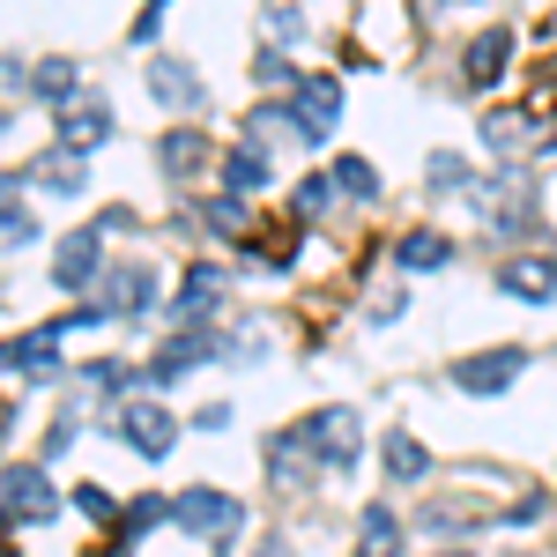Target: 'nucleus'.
Wrapping results in <instances>:
<instances>
[{
    "mask_svg": "<svg viewBox=\"0 0 557 557\" xmlns=\"http://www.w3.org/2000/svg\"><path fill=\"white\" fill-rule=\"evenodd\" d=\"M253 83H260V89H275V97H290V89H298V67H290V52H283V45H260Z\"/></svg>",
    "mask_w": 557,
    "mask_h": 557,
    "instance_id": "nucleus-29",
    "label": "nucleus"
},
{
    "mask_svg": "<svg viewBox=\"0 0 557 557\" xmlns=\"http://www.w3.org/2000/svg\"><path fill=\"white\" fill-rule=\"evenodd\" d=\"M357 557H380V550H357Z\"/></svg>",
    "mask_w": 557,
    "mask_h": 557,
    "instance_id": "nucleus-42",
    "label": "nucleus"
},
{
    "mask_svg": "<svg viewBox=\"0 0 557 557\" xmlns=\"http://www.w3.org/2000/svg\"><path fill=\"white\" fill-rule=\"evenodd\" d=\"M104 283V223H83L52 253V290H97Z\"/></svg>",
    "mask_w": 557,
    "mask_h": 557,
    "instance_id": "nucleus-5",
    "label": "nucleus"
},
{
    "mask_svg": "<svg viewBox=\"0 0 557 557\" xmlns=\"http://www.w3.org/2000/svg\"><path fill=\"white\" fill-rule=\"evenodd\" d=\"M172 528H186L194 543H231L238 528H246V506L231 498V491H215V483H194V491H178L172 498Z\"/></svg>",
    "mask_w": 557,
    "mask_h": 557,
    "instance_id": "nucleus-1",
    "label": "nucleus"
},
{
    "mask_svg": "<svg viewBox=\"0 0 557 557\" xmlns=\"http://www.w3.org/2000/svg\"><path fill=\"white\" fill-rule=\"evenodd\" d=\"M223 298V268L215 260H194V275H186V290H178L172 305V327H201V312Z\"/></svg>",
    "mask_w": 557,
    "mask_h": 557,
    "instance_id": "nucleus-20",
    "label": "nucleus"
},
{
    "mask_svg": "<svg viewBox=\"0 0 557 557\" xmlns=\"http://www.w3.org/2000/svg\"><path fill=\"white\" fill-rule=\"evenodd\" d=\"M253 557H298V550H290V543H283V535H268V543H260Z\"/></svg>",
    "mask_w": 557,
    "mask_h": 557,
    "instance_id": "nucleus-39",
    "label": "nucleus"
},
{
    "mask_svg": "<svg viewBox=\"0 0 557 557\" xmlns=\"http://www.w3.org/2000/svg\"><path fill=\"white\" fill-rule=\"evenodd\" d=\"M357 535H364V550L401 557V520L386 513V506H364V513H357Z\"/></svg>",
    "mask_w": 557,
    "mask_h": 557,
    "instance_id": "nucleus-28",
    "label": "nucleus"
},
{
    "mask_svg": "<svg viewBox=\"0 0 557 557\" xmlns=\"http://www.w3.org/2000/svg\"><path fill=\"white\" fill-rule=\"evenodd\" d=\"M112 431H120V446H127V454H141V461H164V454L178 446L172 409H157V401H127V409L112 417Z\"/></svg>",
    "mask_w": 557,
    "mask_h": 557,
    "instance_id": "nucleus-7",
    "label": "nucleus"
},
{
    "mask_svg": "<svg viewBox=\"0 0 557 557\" xmlns=\"http://www.w3.org/2000/svg\"><path fill=\"white\" fill-rule=\"evenodd\" d=\"M290 112H298V141L320 149V141L335 134V120H343V83H335V75H305V83L290 89Z\"/></svg>",
    "mask_w": 557,
    "mask_h": 557,
    "instance_id": "nucleus-6",
    "label": "nucleus"
},
{
    "mask_svg": "<svg viewBox=\"0 0 557 557\" xmlns=\"http://www.w3.org/2000/svg\"><path fill=\"white\" fill-rule=\"evenodd\" d=\"M89 298L104 305L112 320H149L157 312V268L149 260H120V268H104V283Z\"/></svg>",
    "mask_w": 557,
    "mask_h": 557,
    "instance_id": "nucleus-4",
    "label": "nucleus"
},
{
    "mask_svg": "<svg viewBox=\"0 0 557 557\" xmlns=\"http://www.w3.org/2000/svg\"><path fill=\"white\" fill-rule=\"evenodd\" d=\"M335 201H343V186H335V172H312L298 186V223H320V215L335 209Z\"/></svg>",
    "mask_w": 557,
    "mask_h": 557,
    "instance_id": "nucleus-30",
    "label": "nucleus"
},
{
    "mask_svg": "<svg viewBox=\"0 0 557 557\" xmlns=\"http://www.w3.org/2000/svg\"><path fill=\"white\" fill-rule=\"evenodd\" d=\"M528 372V349L520 343H498V349H475V357H454L446 364V380L461 386V394H475V401H491V394H506V386Z\"/></svg>",
    "mask_w": 557,
    "mask_h": 557,
    "instance_id": "nucleus-3",
    "label": "nucleus"
},
{
    "mask_svg": "<svg viewBox=\"0 0 557 557\" xmlns=\"http://www.w3.org/2000/svg\"><path fill=\"white\" fill-rule=\"evenodd\" d=\"M446 260H454V238H446V231H431V223H417V231H401V238H394V268H401V275H438Z\"/></svg>",
    "mask_w": 557,
    "mask_h": 557,
    "instance_id": "nucleus-18",
    "label": "nucleus"
},
{
    "mask_svg": "<svg viewBox=\"0 0 557 557\" xmlns=\"http://www.w3.org/2000/svg\"><path fill=\"white\" fill-rule=\"evenodd\" d=\"M75 380H83L89 394H120V386H127V364H120V357H89Z\"/></svg>",
    "mask_w": 557,
    "mask_h": 557,
    "instance_id": "nucleus-34",
    "label": "nucleus"
},
{
    "mask_svg": "<svg viewBox=\"0 0 557 557\" xmlns=\"http://www.w3.org/2000/svg\"><path fill=\"white\" fill-rule=\"evenodd\" d=\"M149 97H157L164 112H209V83H201V67L178 60V52H157V60H149Z\"/></svg>",
    "mask_w": 557,
    "mask_h": 557,
    "instance_id": "nucleus-10",
    "label": "nucleus"
},
{
    "mask_svg": "<svg viewBox=\"0 0 557 557\" xmlns=\"http://www.w3.org/2000/svg\"><path fill=\"white\" fill-rule=\"evenodd\" d=\"M60 513V491L38 461H8V528H45Z\"/></svg>",
    "mask_w": 557,
    "mask_h": 557,
    "instance_id": "nucleus-8",
    "label": "nucleus"
},
{
    "mask_svg": "<svg viewBox=\"0 0 557 557\" xmlns=\"http://www.w3.org/2000/svg\"><path fill=\"white\" fill-rule=\"evenodd\" d=\"M246 194H215V201H201V231L209 238H246Z\"/></svg>",
    "mask_w": 557,
    "mask_h": 557,
    "instance_id": "nucleus-24",
    "label": "nucleus"
},
{
    "mask_svg": "<svg viewBox=\"0 0 557 557\" xmlns=\"http://www.w3.org/2000/svg\"><path fill=\"white\" fill-rule=\"evenodd\" d=\"M30 186L60 194V201H83L89 194V157H75V149H45V157H30Z\"/></svg>",
    "mask_w": 557,
    "mask_h": 557,
    "instance_id": "nucleus-17",
    "label": "nucleus"
},
{
    "mask_svg": "<svg viewBox=\"0 0 557 557\" xmlns=\"http://www.w3.org/2000/svg\"><path fill=\"white\" fill-rule=\"evenodd\" d=\"M335 186H343L349 201H380V172L364 157H335Z\"/></svg>",
    "mask_w": 557,
    "mask_h": 557,
    "instance_id": "nucleus-32",
    "label": "nucleus"
},
{
    "mask_svg": "<svg viewBox=\"0 0 557 557\" xmlns=\"http://www.w3.org/2000/svg\"><path fill=\"white\" fill-rule=\"evenodd\" d=\"M475 520H483V513H469V506H424L417 528H424V535H469Z\"/></svg>",
    "mask_w": 557,
    "mask_h": 557,
    "instance_id": "nucleus-33",
    "label": "nucleus"
},
{
    "mask_svg": "<svg viewBox=\"0 0 557 557\" xmlns=\"http://www.w3.org/2000/svg\"><path fill=\"white\" fill-rule=\"evenodd\" d=\"M209 357H223V335H215V327H178L172 343L141 364V380L149 386H178V372H194V364H209Z\"/></svg>",
    "mask_w": 557,
    "mask_h": 557,
    "instance_id": "nucleus-9",
    "label": "nucleus"
},
{
    "mask_svg": "<svg viewBox=\"0 0 557 557\" xmlns=\"http://www.w3.org/2000/svg\"><path fill=\"white\" fill-rule=\"evenodd\" d=\"M141 8H164V0H141Z\"/></svg>",
    "mask_w": 557,
    "mask_h": 557,
    "instance_id": "nucleus-41",
    "label": "nucleus"
},
{
    "mask_svg": "<svg viewBox=\"0 0 557 557\" xmlns=\"http://www.w3.org/2000/svg\"><path fill=\"white\" fill-rule=\"evenodd\" d=\"M424 178H431V194H469V186H475L469 157H446V149H438V157L424 164Z\"/></svg>",
    "mask_w": 557,
    "mask_h": 557,
    "instance_id": "nucleus-31",
    "label": "nucleus"
},
{
    "mask_svg": "<svg viewBox=\"0 0 557 557\" xmlns=\"http://www.w3.org/2000/svg\"><path fill=\"white\" fill-rule=\"evenodd\" d=\"M172 520V498H134L127 513H120V557H127V543H141V535H157Z\"/></svg>",
    "mask_w": 557,
    "mask_h": 557,
    "instance_id": "nucleus-25",
    "label": "nucleus"
},
{
    "mask_svg": "<svg viewBox=\"0 0 557 557\" xmlns=\"http://www.w3.org/2000/svg\"><path fill=\"white\" fill-rule=\"evenodd\" d=\"M483 149L491 157H520L528 149V120L520 112H483Z\"/></svg>",
    "mask_w": 557,
    "mask_h": 557,
    "instance_id": "nucleus-27",
    "label": "nucleus"
},
{
    "mask_svg": "<svg viewBox=\"0 0 557 557\" xmlns=\"http://www.w3.org/2000/svg\"><path fill=\"white\" fill-rule=\"evenodd\" d=\"M506 60H513V30H506V23L475 30V38L461 45V89H498Z\"/></svg>",
    "mask_w": 557,
    "mask_h": 557,
    "instance_id": "nucleus-12",
    "label": "nucleus"
},
{
    "mask_svg": "<svg viewBox=\"0 0 557 557\" xmlns=\"http://www.w3.org/2000/svg\"><path fill=\"white\" fill-rule=\"evenodd\" d=\"M260 461H268V483H275V491H305V483L320 475V461H312V446H305L298 424L268 431V454H260Z\"/></svg>",
    "mask_w": 557,
    "mask_h": 557,
    "instance_id": "nucleus-14",
    "label": "nucleus"
},
{
    "mask_svg": "<svg viewBox=\"0 0 557 557\" xmlns=\"http://www.w3.org/2000/svg\"><path fill=\"white\" fill-rule=\"evenodd\" d=\"M67 506H75L89 528H120V513H127V506H120L104 483H75V491H67Z\"/></svg>",
    "mask_w": 557,
    "mask_h": 557,
    "instance_id": "nucleus-26",
    "label": "nucleus"
},
{
    "mask_svg": "<svg viewBox=\"0 0 557 557\" xmlns=\"http://www.w3.org/2000/svg\"><path fill=\"white\" fill-rule=\"evenodd\" d=\"M305 446H312V461H320V469H357V454H364V424H357V409H343V401H335V409H312V417H305Z\"/></svg>",
    "mask_w": 557,
    "mask_h": 557,
    "instance_id": "nucleus-2",
    "label": "nucleus"
},
{
    "mask_svg": "<svg viewBox=\"0 0 557 557\" xmlns=\"http://www.w3.org/2000/svg\"><path fill=\"white\" fill-rule=\"evenodd\" d=\"M157 172L172 178V186H186L194 172H209V134L201 127H164L157 134Z\"/></svg>",
    "mask_w": 557,
    "mask_h": 557,
    "instance_id": "nucleus-16",
    "label": "nucleus"
},
{
    "mask_svg": "<svg viewBox=\"0 0 557 557\" xmlns=\"http://www.w3.org/2000/svg\"><path fill=\"white\" fill-rule=\"evenodd\" d=\"M550 513V498H535V491H528V498H513V506H506V520H513V528H535V520Z\"/></svg>",
    "mask_w": 557,
    "mask_h": 557,
    "instance_id": "nucleus-37",
    "label": "nucleus"
},
{
    "mask_svg": "<svg viewBox=\"0 0 557 557\" xmlns=\"http://www.w3.org/2000/svg\"><path fill=\"white\" fill-rule=\"evenodd\" d=\"M380 469H386V483H424V475H431L424 438H409V431H386V438H380Z\"/></svg>",
    "mask_w": 557,
    "mask_h": 557,
    "instance_id": "nucleus-21",
    "label": "nucleus"
},
{
    "mask_svg": "<svg viewBox=\"0 0 557 557\" xmlns=\"http://www.w3.org/2000/svg\"><path fill=\"white\" fill-rule=\"evenodd\" d=\"M223 424H231V409H223V401H209V409L194 417V431H223Z\"/></svg>",
    "mask_w": 557,
    "mask_h": 557,
    "instance_id": "nucleus-38",
    "label": "nucleus"
},
{
    "mask_svg": "<svg viewBox=\"0 0 557 557\" xmlns=\"http://www.w3.org/2000/svg\"><path fill=\"white\" fill-rule=\"evenodd\" d=\"M30 97H38V104H52V112H67V104L83 97V67H75L67 52L38 60V67H30Z\"/></svg>",
    "mask_w": 557,
    "mask_h": 557,
    "instance_id": "nucleus-19",
    "label": "nucleus"
},
{
    "mask_svg": "<svg viewBox=\"0 0 557 557\" xmlns=\"http://www.w3.org/2000/svg\"><path fill=\"white\" fill-rule=\"evenodd\" d=\"M431 557H469V550H431Z\"/></svg>",
    "mask_w": 557,
    "mask_h": 557,
    "instance_id": "nucleus-40",
    "label": "nucleus"
},
{
    "mask_svg": "<svg viewBox=\"0 0 557 557\" xmlns=\"http://www.w3.org/2000/svg\"><path fill=\"white\" fill-rule=\"evenodd\" d=\"M8 380L52 386L60 380V335H52V327H38V335H8Z\"/></svg>",
    "mask_w": 557,
    "mask_h": 557,
    "instance_id": "nucleus-15",
    "label": "nucleus"
},
{
    "mask_svg": "<svg viewBox=\"0 0 557 557\" xmlns=\"http://www.w3.org/2000/svg\"><path fill=\"white\" fill-rule=\"evenodd\" d=\"M268 149H260V141H246V149H231V157H223V194H260V186H268Z\"/></svg>",
    "mask_w": 557,
    "mask_h": 557,
    "instance_id": "nucleus-22",
    "label": "nucleus"
},
{
    "mask_svg": "<svg viewBox=\"0 0 557 557\" xmlns=\"http://www.w3.org/2000/svg\"><path fill=\"white\" fill-rule=\"evenodd\" d=\"M498 290L520 305H550L557 298V260L550 253H506L498 260Z\"/></svg>",
    "mask_w": 557,
    "mask_h": 557,
    "instance_id": "nucleus-13",
    "label": "nucleus"
},
{
    "mask_svg": "<svg viewBox=\"0 0 557 557\" xmlns=\"http://www.w3.org/2000/svg\"><path fill=\"white\" fill-rule=\"evenodd\" d=\"M157 38H164V8H141V23L127 30V45H134V52H149Z\"/></svg>",
    "mask_w": 557,
    "mask_h": 557,
    "instance_id": "nucleus-36",
    "label": "nucleus"
},
{
    "mask_svg": "<svg viewBox=\"0 0 557 557\" xmlns=\"http://www.w3.org/2000/svg\"><path fill=\"white\" fill-rule=\"evenodd\" d=\"M268 38H275V45H298L305 38V15H298V8H268Z\"/></svg>",
    "mask_w": 557,
    "mask_h": 557,
    "instance_id": "nucleus-35",
    "label": "nucleus"
},
{
    "mask_svg": "<svg viewBox=\"0 0 557 557\" xmlns=\"http://www.w3.org/2000/svg\"><path fill=\"white\" fill-rule=\"evenodd\" d=\"M0 231H8V253H23V246H38V215L23 209V172L8 178V201H0Z\"/></svg>",
    "mask_w": 557,
    "mask_h": 557,
    "instance_id": "nucleus-23",
    "label": "nucleus"
},
{
    "mask_svg": "<svg viewBox=\"0 0 557 557\" xmlns=\"http://www.w3.org/2000/svg\"><path fill=\"white\" fill-rule=\"evenodd\" d=\"M112 141V97L104 89H83L67 112H60V149H75V157H97Z\"/></svg>",
    "mask_w": 557,
    "mask_h": 557,
    "instance_id": "nucleus-11",
    "label": "nucleus"
}]
</instances>
